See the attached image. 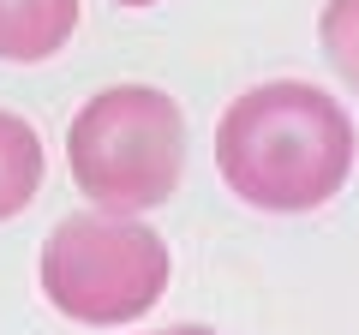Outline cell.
<instances>
[{
    "instance_id": "6da1fadb",
    "label": "cell",
    "mask_w": 359,
    "mask_h": 335,
    "mask_svg": "<svg viewBox=\"0 0 359 335\" xmlns=\"http://www.w3.org/2000/svg\"><path fill=\"white\" fill-rule=\"evenodd\" d=\"M222 180L257 210H318L353 168L347 108L318 84L276 78L228 102L216 126Z\"/></svg>"
},
{
    "instance_id": "52a82bcc",
    "label": "cell",
    "mask_w": 359,
    "mask_h": 335,
    "mask_svg": "<svg viewBox=\"0 0 359 335\" xmlns=\"http://www.w3.org/2000/svg\"><path fill=\"white\" fill-rule=\"evenodd\" d=\"M156 335H216V329H198V323H180V329H156Z\"/></svg>"
},
{
    "instance_id": "3957f363",
    "label": "cell",
    "mask_w": 359,
    "mask_h": 335,
    "mask_svg": "<svg viewBox=\"0 0 359 335\" xmlns=\"http://www.w3.org/2000/svg\"><path fill=\"white\" fill-rule=\"evenodd\" d=\"M168 287V245L138 221L66 216L42 245V294L78 323H132Z\"/></svg>"
},
{
    "instance_id": "277c9868",
    "label": "cell",
    "mask_w": 359,
    "mask_h": 335,
    "mask_svg": "<svg viewBox=\"0 0 359 335\" xmlns=\"http://www.w3.org/2000/svg\"><path fill=\"white\" fill-rule=\"evenodd\" d=\"M78 25V0H0V60H48Z\"/></svg>"
},
{
    "instance_id": "ba28073f",
    "label": "cell",
    "mask_w": 359,
    "mask_h": 335,
    "mask_svg": "<svg viewBox=\"0 0 359 335\" xmlns=\"http://www.w3.org/2000/svg\"><path fill=\"white\" fill-rule=\"evenodd\" d=\"M114 6H156V0H114Z\"/></svg>"
},
{
    "instance_id": "7a4b0ae2",
    "label": "cell",
    "mask_w": 359,
    "mask_h": 335,
    "mask_svg": "<svg viewBox=\"0 0 359 335\" xmlns=\"http://www.w3.org/2000/svg\"><path fill=\"white\" fill-rule=\"evenodd\" d=\"M66 162H72L78 192L96 198L108 216L150 210L180 186L186 120H180L174 96L150 90V84H114L78 108L72 132H66Z\"/></svg>"
},
{
    "instance_id": "5b68a950",
    "label": "cell",
    "mask_w": 359,
    "mask_h": 335,
    "mask_svg": "<svg viewBox=\"0 0 359 335\" xmlns=\"http://www.w3.org/2000/svg\"><path fill=\"white\" fill-rule=\"evenodd\" d=\"M42 186V138L30 132V120L0 108V221L36 198Z\"/></svg>"
},
{
    "instance_id": "8992f818",
    "label": "cell",
    "mask_w": 359,
    "mask_h": 335,
    "mask_svg": "<svg viewBox=\"0 0 359 335\" xmlns=\"http://www.w3.org/2000/svg\"><path fill=\"white\" fill-rule=\"evenodd\" d=\"M318 36H323V54L335 60V72L359 90V0H330L318 18Z\"/></svg>"
}]
</instances>
